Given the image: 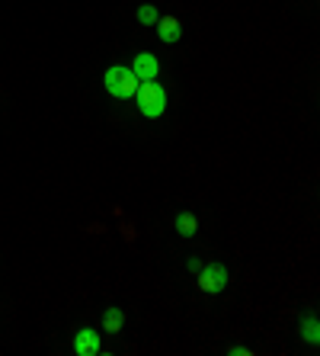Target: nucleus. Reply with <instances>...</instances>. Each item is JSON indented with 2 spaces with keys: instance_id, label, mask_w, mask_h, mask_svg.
Here are the masks:
<instances>
[{
  "instance_id": "f257e3e1",
  "label": "nucleus",
  "mask_w": 320,
  "mask_h": 356,
  "mask_svg": "<svg viewBox=\"0 0 320 356\" xmlns=\"http://www.w3.org/2000/svg\"><path fill=\"white\" fill-rule=\"evenodd\" d=\"M132 99L138 103V113L144 119H160L167 109V90L157 81H141Z\"/></svg>"
},
{
  "instance_id": "f03ea898",
  "label": "nucleus",
  "mask_w": 320,
  "mask_h": 356,
  "mask_svg": "<svg viewBox=\"0 0 320 356\" xmlns=\"http://www.w3.org/2000/svg\"><path fill=\"white\" fill-rule=\"evenodd\" d=\"M103 83H106V93L112 99H132L135 90H138V77L132 74V67H125V65H112L103 74Z\"/></svg>"
},
{
  "instance_id": "7ed1b4c3",
  "label": "nucleus",
  "mask_w": 320,
  "mask_h": 356,
  "mask_svg": "<svg viewBox=\"0 0 320 356\" xmlns=\"http://www.w3.org/2000/svg\"><path fill=\"white\" fill-rule=\"evenodd\" d=\"M224 286H228L224 264H208L199 270V289L205 292V296H218V292H224Z\"/></svg>"
},
{
  "instance_id": "20e7f679",
  "label": "nucleus",
  "mask_w": 320,
  "mask_h": 356,
  "mask_svg": "<svg viewBox=\"0 0 320 356\" xmlns=\"http://www.w3.org/2000/svg\"><path fill=\"white\" fill-rule=\"evenodd\" d=\"M128 67H132V74L138 77V81H157V74H160V61H157V55H151V51H138Z\"/></svg>"
},
{
  "instance_id": "39448f33",
  "label": "nucleus",
  "mask_w": 320,
  "mask_h": 356,
  "mask_svg": "<svg viewBox=\"0 0 320 356\" xmlns=\"http://www.w3.org/2000/svg\"><path fill=\"white\" fill-rule=\"evenodd\" d=\"M103 350V340L93 327H81L74 334V356H96Z\"/></svg>"
},
{
  "instance_id": "423d86ee",
  "label": "nucleus",
  "mask_w": 320,
  "mask_h": 356,
  "mask_svg": "<svg viewBox=\"0 0 320 356\" xmlns=\"http://www.w3.org/2000/svg\"><path fill=\"white\" fill-rule=\"evenodd\" d=\"M154 26H157V35H160V42H167V45L180 42L183 26H180V19H176V17H160Z\"/></svg>"
},
{
  "instance_id": "0eeeda50",
  "label": "nucleus",
  "mask_w": 320,
  "mask_h": 356,
  "mask_svg": "<svg viewBox=\"0 0 320 356\" xmlns=\"http://www.w3.org/2000/svg\"><path fill=\"white\" fill-rule=\"evenodd\" d=\"M173 228H176L183 238H192V234L199 232V218L192 216V212H176V216H173Z\"/></svg>"
},
{
  "instance_id": "6e6552de",
  "label": "nucleus",
  "mask_w": 320,
  "mask_h": 356,
  "mask_svg": "<svg viewBox=\"0 0 320 356\" xmlns=\"http://www.w3.org/2000/svg\"><path fill=\"white\" fill-rule=\"evenodd\" d=\"M122 327H125L122 308H106V312H103V331L106 334H122Z\"/></svg>"
},
{
  "instance_id": "1a4fd4ad",
  "label": "nucleus",
  "mask_w": 320,
  "mask_h": 356,
  "mask_svg": "<svg viewBox=\"0 0 320 356\" xmlns=\"http://www.w3.org/2000/svg\"><path fill=\"white\" fill-rule=\"evenodd\" d=\"M301 331H304V340H308V343H317L320 340V334H317V318L314 315H308L301 321Z\"/></svg>"
},
{
  "instance_id": "9d476101",
  "label": "nucleus",
  "mask_w": 320,
  "mask_h": 356,
  "mask_svg": "<svg viewBox=\"0 0 320 356\" xmlns=\"http://www.w3.org/2000/svg\"><path fill=\"white\" fill-rule=\"evenodd\" d=\"M157 19H160V13H157V7H151V3H144V7H138V23H144V26H154Z\"/></svg>"
},
{
  "instance_id": "9b49d317",
  "label": "nucleus",
  "mask_w": 320,
  "mask_h": 356,
  "mask_svg": "<svg viewBox=\"0 0 320 356\" xmlns=\"http://www.w3.org/2000/svg\"><path fill=\"white\" fill-rule=\"evenodd\" d=\"M246 353H250L246 347H230V356H246Z\"/></svg>"
}]
</instances>
